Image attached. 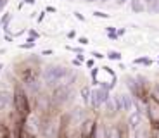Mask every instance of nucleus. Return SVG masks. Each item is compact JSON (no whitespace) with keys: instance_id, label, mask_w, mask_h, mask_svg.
Segmentation results:
<instances>
[{"instance_id":"nucleus-14","label":"nucleus","mask_w":159,"mask_h":138,"mask_svg":"<svg viewBox=\"0 0 159 138\" xmlns=\"http://www.w3.org/2000/svg\"><path fill=\"white\" fill-rule=\"evenodd\" d=\"M133 138H151V133H149V128L145 124L139 126L137 130H133Z\"/></svg>"},{"instance_id":"nucleus-20","label":"nucleus","mask_w":159,"mask_h":138,"mask_svg":"<svg viewBox=\"0 0 159 138\" xmlns=\"http://www.w3.org/2000/svg\"><path fill=\"white\" fill-rule=\"evenodd\" d=\"M107 57H109V59H112V60H121V57H123V55L119 54L118 50H109L107 52Z\"/></svg>"},{"instance_id":"nucleus-5","label":"nucleus","mask_w":159,"mask_h":138,"mask_svg":"<svg viewBox=\"0 0 159 138\" xmlns=\"http://www.w3.org/2000/svg\"><path fill=\"white\" fill-rule=\"evenodd\" d=\"M69 99H71V87H68V85H57L50 95L52 105H62Z\"/></svg>"},{"instance_id":"nucleus-8","label":"nucleus","mask_w":159,"mask_h":138,"mask_svg":"<svg viewBox=\"0 0 159 138\" xmlns=\"http://www.w3.org/2000/svg\"><path fill=\"white\" fill-rule=\"evenodd\" d=\"M118 99H119V107H121L123 112H130L137 105V100L130 93H118Z\"/></svg>"},{"instance_id":"nucleus-22","label":"nucleus","mask_w":159,"mask_h":138,"mask_svg":"<svg viewBox=\"0 0 159 138\" xmlns=\"http://www.w3.org/2000/svg\"><path fill=\"white\" fill-rule=\"evenodd\" d=\"M152 97L159 100V83H156V85H154V88H152Z\"/></svg>"},{"instance_id":"nucleus-32","label":"nucleus","mask_w":159,"mask_h":138,"mask_svg":"<svg viewBox=\"0 0 159 138\" xmlns=\"http://www.w3.org/2000/svg\"><path fill=\"white\" fill-rule=\"evenodd\" d=\"M85 2H87V4H90V2H95V0H85Z\"/></svg>"},{"instance_id":"nucleus-6","label":"nucleus","mask_w":159,"mask_h":138,"mask_svg":"<svg viewBox=\"0 0 159 138\" xmlns=\"http://www.w3.org/2000/svg\"><path fill=\"white\" fill-rule=\"evenodd\" d=\"M109 91L104 90V88H93V90H90V105L93 107V109H99L100 105H104V104L109 100Z\"/></svg>"},{"instance_id":"nucleus-23","label":"nucleus","mask_w":159,"mask_h":138,"mask_svg":"<svg viewBox=\"0 0 159 138\" xmlns=\"http://www.w3.org/2000/svg\"><path fill=\"white\" fill-rule=\"evenodd\" d=\"M93 16H95V17H102V19H107L109 14H106V12H100V11H95V12H93Z\"/></svg>"},{"instance_id":"nucleus-33","label":"nucleus","mask_w":159,"mask_h":138,"mask_svg":"<svg viewBox=\"0 0 159 138\" xmlns=\"http://www.w3.org/2000/svg\"><path fill=\"white\" fill-rule=\"evenodd\" d=\"M157 12H159V2H157Z\"/></svg>"},{"instance_id":"nucleus-27","label":"nucleus","mask_w":159,"mask_h":138,"mask_svg":"<svg viewBox=\"0 0 159 138\" xmlns=\"http://www.w3.org/2000/svg\"><path fill=\"white\" fill-rule=\"evenodd\" d=\"M92 55H93V57H97V59H104V57H106V55H102L100 52H93Z\"/></svg>"},{"instance_id":"nucleus-19","label":"nucleus","mask_w":159,"mask_h":138,"mask_svg":"<svg viewBox=\"0 0 159 138\" xmlns=\"http://www.w3.org/2000/svg\"><path fill=\"white\" fill-rule=\"evenodd\" d=\"M11 17H12V14H11V12H5V16L2 17V21H0V26H4V29H7V26H9V21H11Z\"/></svg>"},{"instance_id":"nucleus-28","label":"nucleus","mask_w":159,"mask_h":138,"mask_svg":"<svg viewBox=\"0 0 159 138\" xmlns=\"http://www.w3.org/2000/svg\"><path fill=\"white\" fill-rule=\"evenodd\" d=\"M75 17H76V19H80V21H85V17L81 16V14H80V12H75Z\"/></svg>"},{"instance_id":"nucleus-12","label":"nucleus","mask_w":159,"mask_h":138,"mask_svg":"<svg viewBox=\"0 0 159 138\" xmlns=\"http://www.w3.org/2000/svg\"><path fill=\"white\" fill-rule=\"evenodd\" d=\"M50 105H52L50 97H47V95H38V99H36V107H38V110L47 112V110L50 109Z\"/></svg>"},{"instance_id":"nucleus-2","label":"nucleus","mask_w":159,"mask_h":138,"mask_svg":"<svg viewBox=\"0 0 159 138\" xmlns=\"http://www.w3.org/2000/svg\"><path fill=\"white\" fill-rule=\"evenodd\" d=\"M92 78H93L95 83H99L100 88H104V90L109 91L111 88H114L116 76L109 67H95V69H92Z\"/></svg>"},{"instance_id":"nucleus-29","label":"nucleus","mask_w":159,"mask_h":138,"mask_svg":"<svg viewBox=\"0 0 159 138\" xmlns=\"http://www.w3.org/2000/svg\"><path fill=\"white\" fill-rule=\"evenodd\" d=\"M128 0H114V4L116 5H123V4H126Z\"/></svg>"},{"instance_id":"nucleus-24","label":"nucleus","mask_w":159,"mask_h":138,"mask_svg":"<svg viewBox=\"0 0 159 138\" xmlns=\"http://www.w3.org/2000/svg\"><path fill=\"white\" fill-rule=\"evenodd\" d=\"M78 42H80V43H81V45H87V43H90V42H88V38H87V36H80V38H78Z\"/></svg>"},{"instance_id":"nucleus-21","label":"nucleus","mask_w":159,"mask_h":138,"mask_svg":"<svg viewBox=\"0 0 159 138\" xmlns=\"http://www.w3.org/2000/svg\"><path fill=\"white\" fill-rule=\"evenodd\" d=\"M0 138H11V135H9V130L5 124H0Z\"/></svg>"},{"instance_id":"nucleus-25","label":"nucleus","mask_w":159,"mask_h":138,"mask_svg":"<svg viewBox=\"0 0 159 138\" xmlns=\"http://www.w3.org/2000/svg\"><path fill=\"white\" fill-rule=\"evenodd\" d=\"M7 4H9V0H0V12L7 7Z\"/></svg>"},{"instance_id":"nucleus-13","label":"nucleus","mask_w":159,"mask_h":138,"mask_svg":"<svg viewBox=\"0 0 159 138\" xmlns=\"http://www.w3.org/2000/svg\"><path fill=\"white\" fill-rule=\"evenodd\" d=\"M12 102V93L7 90H0V110L7 109Z\"/></svg>"},{"instance_id":"nucleus-4","label":"nucleus","mask_w":159,"mask_h":138,"mask_svg":"<svg viewBox=\"0 0 159 138\" xmlns=\"http://www.w3.org/2000/svg\"><path fill=\"white\" fill-rule=\"evenodd\" d=\"M145 112L152 128H159V100L149 95L145 99Z\"/></svg>"},{"instance_id":"nucleus-11","label":"nucleus","mask_w":159,"mask_h":138,"mask_svg":"<svg viewBox=\"0 0 159 138\" xmlns=\"http://www.w3.org/2000/svg\"><path fill=\"white\" fill-rule=\"evenodd\" d=\"M106 136L107 138H126V130L119 124H111L106 126Z\"/></svg>"},{"instance_id":"nucleus-1","label":"nucleus","mask_w":159,"mask_h":138,"mask_svg":"<svg viewBox=\"0 0 159 138\" xmlns=\"http://www.w3.org/2000/svg\"><path fill=\"white\" fill-rule=\"evenodd\" d=\"M76 79V74L73 73V69L64 66H48L47 69L43 71V81L50 87L54 85H68L71 87Z\"/></svg>"},{"instance_id":"nucleus-9","label":"nucleus","mask_w":159,"mask_h":138,"mask_svg":"<svg viewBox=\"0 0 159 138\" xmlns=\"http://www.w3.org/2000/svg\"><path fill=\"white\" fill-rule=\"evenodd\" d=\"M104 105H106V114H107V116H116L119 110H121L118 95H111V97H109V100L104 104Z\"/></svg>"},{"instance_id":"nucleus-18","label":"nucleus","mask_w":159,"mask_h":138,"mask_svg":"<svg viewBox=\"0 0 159 138\" xmlns=\"http://www.w3.org/2000/svg\"><path fill=\"white\" fill-rule=\"evenodd\" d=\"M81 99H83L85 104H90V88L88 87H81Z\"/></svg>"},{"instance_id":"nucleus-15","label":"nucleus","mask_w":159,"mask_h":138,"mask_svg":"<svg viewBox=\"0 0 159 138\" xmlns=\"http://www.w3.org/2000/svg\"><path fill=\"white\" fill-rule=\"evenodd\" d=\"M92 138H107L106 136V124L104 122H97L95 130H93V136Z\"/></svg>"},{"instance_id":"nucleus-31","label":"nucleus","mask_w":159,"mask_h":138,"mask_svg":"<svg viewBox=\"0 0 159 138\" xmlns=\"http://www.w3.org/2000/svg\"><path fill=\"white\" fill-rule=\"evenodd\" d=\"M26 2H28V4H35V0H26Z\"/></svg>"},{"instance_id":"nucleus-30","label":"nucleus","mask_w":159,"mask_h":138,"mask_svg":"<svg viewBox=\"0 0 159 138\" xmlns=\"http://www.w3.org/2000/svg\"><path fill=\"white\" fill-rule=\"evenodd\" d=\"M152 138H159V128H154V136Z\"/></svg>"},{"instance_id":"nucleus-34","label":"nucleus","mask_w":159,"mask_h":138,"mask_svg":"<svg viewBox=\"0 0 159 138\" xmlns=\"http://www.w3.org/2000/svg\"><path fill=\"white\" fill-rule=\"evenodd\" d=\"M0 28H2V26H0Z\"/></svg>"},{"instance_id":"nucleus-7","label":"nucleus","mask_w":159,"mask_h":138,"mask_svg":"<svg viewBox=\"0 0 159 138\" xmlns=\"http://www.w3.org/2000/svg\"><path fill=\"white\" fill-rule=\"evenodd\" d=\"M95 124L97 121L93 119H83V121L80 122V136L81 138H92L93 136V130H95Z\"/></svg>"},{"instance_id":"nucleus-26","label":"nucleus","mask_w":159,"mask_h":138,"mask_svg":"<svg viewBox=\"0 0 159 138\" xmlns=\"http://www.w3.org/2000/svg\"><path fill=\"white\" fill-rule=\"evenodd\" d=\"M135 64H151V60L149 59H137Z\"/></svg>"},{"instance_id":"nucleus-10","label":"nucleus","mask_w":159,"mask_h":138,"mask_svg":"<svg viewBox=\"0 0 159 138\" xmlns=\"http://www.w3.org/2000/svg\"><path fill=\"white\" fill-rule=\"evenodd\" d=\"M142 124H143V112L142 110H133L130 114V118H128V128L133 131L139 126H142Z\"/></svg>"},{"instance_id":"nucleus-16","label":"nucleus","mask_w":159,"mask_h":138,"mask_svg":"<svg viewBox=\"0 0 159 138\" xmlns=\"http://www.w3.org/2000/svg\"><path fill=\"white\" fill-rule=\"evenodd\" d=\"M130 7L133 12H137V14H142L143 11H145V5H143L142 0H130Z\"/></svg>"},{"instance_id":"nucleus-3","label":"nucleus","mask_w":159,"mask_h":138,"mask_svg":"<svg viewBox=\"0 0 159 138\" xmlns=\"http://www.w3.org/2000/svg\"><path fill=\"white\" fill-rule=\"evenodd\" d=\"M12 100H14V107H16L17 114L26 119L30 116V112H31V110H30V100H28L26 91L17 87L16 91H14V95H12Z\"/></svg>"},{"instance_id":"nucleus-17","label":"nucleus","mask_w":159,"mask_h":138,"mask_svg":"<svg viewBox=\"0 0 159 138\" xmlns=\"http://www.w3.org/2000/svg\"><path fill=\"white\" fill-rule=\"evenodd\" d=\"M143 5H145V11L149 12H157V2L159 0H142Z\"/></svg>"}]
</instances>
